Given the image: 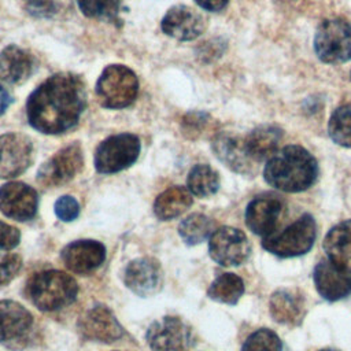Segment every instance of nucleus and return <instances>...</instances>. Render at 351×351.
Listing matches in <instances>:
<instances>
[{
    "label": "nucleus",
    "mask_w": 351,
    "mask_h": 351,
    "mask_svg": "<svg viewBox=\"0 0 351 351\" xmlns=\"http://www.w3.org/2000/svg\"><path fill=\"white\" fill-rule=\"evenodd\" d=\"M197 5H200L203 10L207 11H221L226 7L229 0H195Z\"/></svg>",
    "instance_id": "36"
},
{
    "label": "nucleus",
    "mask_w": 351,
    "mask_h": 351,
    "mask_svg": "<svg viewBox=\"0 0 351 351\" xmlns=\"http://www.w3.org/2000/svg\"><path fill=\"white\" fill-rule=\"evenodd\" d=\"M55 214L59 219L64 222L73 221L80 214V204L71 196H62L55 203Z\"/></svg>",
    "instance_id": "33"
},
{
    "label": "nucleus",
    "mask_w": 351,
    "mask_h": 351,
    "mask_svg": "<svg viewBox=\"0 0 351 351\" xmlns=\"http://www.w3.org/2000/svg\"><path fill=\"white\" fill-rule=\"evenodd\" d=\"M208 119L210 117L204 112H191L184 118V129L192 134L202 133V130L208 125Z\"/></svg>",
    "instance_id": "35"
},
{
    "label": "nucleus",
    "mask_w": 351,
    "mask_h": 351,
    "mask_svg": "<svg viewBox=\"0 0 351 351\" xmlns=\"http://www.w3.org/2000/svg\"><path fill=\"white\" fill-rule=\"evenodd\" d=\"M60 258L73 273L89 274L104 262L106 248L96 240H77L62 250Z\"/></svg>",
    "instance_id": "16"
},
{
    "label": "nucleus",
    "mask_w": 351,
    "mask_h": 351,
    "mask_svg": "<svg viewBox=\"0 0 351 351\" xmlns=\"http://www.w3.org/2000/svg\"><path fill=\"white\" fill-rule=\"evenodd\" d=\"M324 250L328 258L351 269V219L335 225L326 233Z\"/></svg>",
    "instance_id": "24"
},
{
    "label": "nucleus",
    "mask_w": 351,
    "mask_h": 351,
    "mask_svg": "<svg viewBox=\"0 0 351 351\" xmlns=\"http://www.w3.org/2000/svg\"><path fill=\"white\" fill-rule=\"evenodd\" d=\"M192 204V193L189 189L174 185L163 191L154 203L155 215L162 219H173L186 211Z\"/></svg>",
    "instance_id": "25"
},
{
    "label": "nucleus",
    "mask_w": 351,
    "mask_h": 351,
    "mask_svg": "<svg viewBox=\"0 0 351 351\" xmlns=\"http://www.w3.org/2000/svg\"><path fill=\"white\" fill-rule=\"evenodd\" d=\"M21 233L16 228L0 221V250H11L19 244Z\"/></svg>",
    "instance_id": "34"
},
{
    "label": "nucleus",
    "mask_w": 351,
    "mask_h": 351,
    "mask_svg": "<svg viewBox=\"0 0 351 351\" xmlns=\"http://www.w3.org/2000/svg\"><path fill=\"white\" fill-rule=\"evenodd\" d=\"M123 280L132 292L145 298L160 289L163 274L158 261L154 258H138L126 266Z\"/></svg>",
    "instance_id": "17"
},
{
    "label": "nucleus",
    "mask_w": 351,
    "mask_h": 351,
    "mask_svg": "<svg viewBox=\"0 0 351 351\" xmlns=\"http://www.w3.org/2000/svg\"><path fill=\"white\" fill-rule=\"evenodd\" d=\"M282 140V130L274 125H261L244 137L247 154L255 163L269 160Z\"/></svg>",
    "instance_id": "22"
},
{
    "label": "nucleus",
    "mask_w": 351,
    "mask_h": 351,
    "mask_svg": "<svg viewBox=\"0 0 351 351\" xmlns=\"http://www.w3.org/2000/svg\"><path fill=\"white\" fill-rule=\"evenodd\" d=\"M34 59L16 45H8L0 53V78L8 84H21L30 77Z\"/></svg>",
    "instance_id": "23"
},
{
    "label": "nucleus",
    "mask_w": 351,
    "mask_h": 351,
    "mask_svg": "<svg viewBox=\"0 0 351 351\" xmlns=\"http://www.w3.org/2000/svg\"><path fill=\"white\" fill-rule=\"evenodd\" d=\"M241 351H282V343L273 330L261 328L247 337Z\"/></svg>",
    "instance_id": "30"
},
{
    "label": "nucleus",
    "mask_w": 351,
    "mask_h": 351,
    "mask_svg": "<svg viewBox=\"0 0 351 351\" xmlns=\"http://www.w3.org/2000/svg\"><path fill=\"white\" fill-rule=\"evenodd\" d=\"M317 237V223L313 215L303 214L280 233H271L262 240V247L280 258L300 256L311 250Z\"/></svg>",
    "instance_id": "4"
},
{
    "label": "nucleus",
    "mask_w": 351,
    "mask_h": 351,
    "mask_svg": "<svg viewBox=\"0 0 351 351\" xmlns=\"http://www.w3.org/2000/svg\"><path fill=\"white\" fill-rule=\"evenodd\" d=\"M85 108V88L78 75L53 74L36 88L26 101L29 123L45 134L71 129Z\"/></svg>",
    "instance_id": "1"
},
{
    "label": "nucleus",
    "mask_w": 351,
    "mask_h": 351,
    "mask_svg": "<svg viewBox=\"0 0 351 351\" xmlns=\"http://www.w3.org/2000/svg\"><path fill=\"white\" fill-rule=\"evenodd\" d=\"M82 14L90 18H107L117 16L119 10V0H77Z\"/></svg>",
    "instance_id": "31"
},
{
    "label": "nucleus",
    "mask_w": 351,
    "mask_h": 351,
    "mask_svg": "<svg viewBox=\"0 0 351 351\" xmlns=\"http://www.w3.org/2000/svg\"><path fill=\"white\" fill-rule=\"evenodd\" d=\"M318 163L300 145H287L278 149L265 165L263 178L273 188L282 192H302L317 180Z\"/></svg>",
    "instance_id": "2"
},
{
    "label": "nucleus",
    "mask_w": 351,
    "mask_h": 351,
    "mask_svg": "<svg viewBox=\"0 0 351 351\" xmlns=\"http://www.w3.org/2000/svg\"><path fill=\"white\" fill-rule=\"evenodd\" d=\"M213 229L214 222L207 215L196 213L181 221L178 226V233L186 244L195 245L204 241L210 234H213Z\"/></svg>",
    "instance_id": "28"
},
{
    "label": "nucleus",
    "mask_w": 351,
    "mask_h": 351,
    "mask_svg": "<svg viewBox=\"0 0 351 351\" xmlns=\"http://www.w3.org/2000/svg\"><path fill=\"white\" fill-rule=\"evenodd\" d=\"M37 192L23 182H7L0 188V211L12 219L27 221L36 215Z\"/></svg>",
    "instance_id": "13"
},
{
    "label": "nucleus",
    "mask_w": 351,
    "mask_h": 351,
    "mask_svg": "<svg viewBox=\"0 0 351 351\" xmlns=\"http://www.w3.org/2000/svg\"><path fill=\"white\" fill-rule=\"evenodd\" d=\"M84 156L78 143H73L41 165L37 171V181L44 188H55L73 180L82 169Z\"/></svg>",
    "instance_id": "9"
},
{
    "label": "nucleus",
    "mask_w": 351,
    "mask_h": 351,
    "mask_svg": "<svg viewBox=\"0 0 351 351\" xmlns=\"http://www.w3.org/2000/svg\"><path fill=\"white\" fill-rule=\"evenodd\" d=\"M206 27L204 16L192 7L174 5L162 19V30L177 40L189 41L199 37Z\"/></svg>",
    "instance_id": "18"
},
{
    "label": "nucleus",
    "mask_w": 351,
    "mask_h": 351,
    "mask_svg": "<svg viewBox=\"0 0 351 351\" xmlns=\"http://www.w3.org/2000/svg\"><path fill=\"white\" fill-rule=\"evenodd\" d=\"M269 310L274 321L288 326L300 325L306 315L304 295L295 288H281L271 293Z\"/></svg>",
    "instance_id": "20"
},
{
    "label": "nucleus",
    "mask_w": 351,
    "mask_h": 351,
    "mask_svg": "<svg viewBox=\"0 0 351 351\" xmlns=\"http://www.w3.org/2000/svg\"><path fill=\"white\" fill-rule=\"evenodd\" d=\"M82 337L88 340L112 343L122 337L123 329L112 311L106 306H95L78 321Z\"/></svg>",
    "instance_id": "14"
},
{
    "label": "nucleus",
    "mask_w": 351,
    "mask_h": 351,
    "mask_svg": "<svg viewBox=\"0 0 351 351\" xmlns=\"http://www.w3.org/2000/svg\"><path fill=\"white\" fill-rule=\"evenodd\" d=\"M33 162V144L22 133L0 136V178L22 174Z\"/></svg>",
    "instance_id": "12"
},
{
    "label": "nucleus",
    "mask_w": 351,
    "mask_h": 351,
    "mask_svg": "<svg viewBox=\"0 0 351 351\" xmlns=\"http://www.w3.org/2000/svg\"><path fill=\"white\" fill-rule=\"evenodd\" d=\"M188 189L199 197H208L219 189V176L208 165H195L188 174Z\"/></svg>",
    "instance_id": "27"
},
{
    "label": "nucleus",
    "mask_w": 351,
    "mask_h": 351,
    "mask_svg": "<svg viewBox=\"0 0 351 351\" xmlns=\"http://www.w3.org/2000/svg\"><path fill=\"white\" fill-rule=\"evenodd\" d=\"M29 300L43 311H55L71 304L78 293L75 280L59 270L34 273L25 288Z\"/></svg>",
    "instance_id": "3"
},
{
    "label": "nucleus",
    "mask_w": 351,
    "mask_h": 351,
    "mask_svg": "<svg viewBox=\"0 0 351 351\" xmlns=\"http://www.w3.org/2000/svg\"><path fill=\"white\" fill-rule=\"evenodd\" d=\"M282 208L284 204L278 196H256L247 206L245 223L251 232L266 237L276 229Z\"/></svg>",
    "instance_id": "15"
},
{
    "label": "nucleus",
    "mask_w": 351,
    "mask_h": 351,
    "mask_svg": "<svg viewBox=\"0 0 351 351\" xmlns=\"http://www.w3.org/2000/svg\"><path fill=\"white\" fill-rule=\"evenodd\" d=\"M22 259L14 252H0V287L8 284L21 270Z\"/></svg>",
    "instance_id": "32"
},
{
    "label": "nucleus",
    "mask_w": 351,
    "mask_h": 351,
    "mask_svg": "<svg viewBox=\"0 0 351 351\" xmlns=\"http://www.w3.org/2000/svg\"><path fill=\"white\" fill-rule=\"evenodd\" d=\"M140 154V140L132 133L110 136L96 148L95 167L99 173L111 174L132 166Z\"/></svg>",
    "instance_id": "7"
},
{
    "label": "nucleus",
    "mask_w": 351,
    "mask_h": 351,
    "mask_svg": "<svg viewBox=\"0 0 351 351\" xmlns=\"http://www.w3.org/2000/svg\"><path fill=\"white\" fill-rule=\"evenodd\" d=\"M12 103V97L10 96V93L4 89V86L0 84V114H3L8 106Z\"/></svg>",
    "instance_id": "37"
},
{
    "label": "nucleus",
    "mask_w": 351,
    "mask_h": 351,
    "mask_svg": "<svg viewBox=\"0 0 351 351\" xmlns=\"http://www.w3.org/2000/svg\"><path fill=\"white\" fill-rule=\"evenodd\" d=\"M208 252L211 259L221 266H239L248 259L251 244L240 229L221 226L210 236Z\"/></svg>",
    "instance_id": "8"
},
{
    "label": "nucleus",
    "mask_w": 351,
    "mask_h": 351,
    "mask_svg": "<svg viewBox=\"0 0 351 351\" xmlns=\"http://www.w3.org/2000/svg\"><path fill=\"white\" fill-rule=\"evenodd\" d=\"M244 293V282L234 273L219 274L210 285L207 295L219 303L236 304Z\"/></svg>",
    "instance_id": "26"
},
{
    "label": "nucleus",
    "mask_w": 351,
    "mask_h": 351,
    "mask_svg": "<svg viewBox=\"0 0 351 351\" xmlns=\"http://www.w3.org/2000/svg\"><path fill=\"white\" fill-rule=\"evenodd\" d=\"M147 341L154 351H188L193 344L192 328L178 317H163L151 324Z\"/></svg>",
    "instance_id": "10"
},
{
    "label": "nucleus",
    "mask_w": 351,
    "mask_h": 351,
    "mask_svg": "<svg viewBox=\"0 0 351 351\" xmlns=\"http://www.w3.org/2000/svg\"><path fill=\"white\" fill-rule=\"evenodd\" d=\"M350 80H351V71H350Z\"/></svg>",
    "instance_id": "40"
},
{
    "label": "nucleus",
    "mask_w": 351,
    "mask_h": 351,
    "mask_svg": "<svg viewBox=\"0 0 351 351\" xmlns=\"http://www.w3.org/2000/svg\"><path fill=\"white\" fill-rule=\"evenodd\" d=\"M313 278L317 292L328 302H336L351 295V269L330 258L317 263Z\"/></svg>",
    "instance_id": "11"
},
{
    "label": "nucleus",
    "mask_w": 351,
    "mask_h": 351,
    "mask_svg": "<svg viewBox=\"0 0 351 351\" xmlns=\"http://www.w3.org/2000/svg\"><path fill=\"white\" fill-rule=\"evenodd\" d=\"M328 134L337 145L351 148V104L340 106L332 112Z\"/></svg>",
    "instance_id": "29"
},
{
    "label": "nucleus",
    "mask_w": 351,
    "mask_h": 351,
    "mask_svg": "<svg viewBox=\"0 0 351 351\" xmlns=\"http://www.w3.org/2000/svg\"><path fill=\"white\" fill-rule=\"evenodd\" d=\"M33 325L32 314L14 300H0V343L22 340Z\"/></svg>",
    "instance_id": "21"
},
{
    "label": "nucleus",
    "mask_w": 351,
    "mask_h": 351,
    "mask_svg": "<svg viewBox=\"0 0 351 351\" xmlns=\"http://www.w3.org/2000/svg\"><path fill=\"white\" fill-rule=\"evenodd\" d=\"M27 3H30L32 5H36V7H38V5H44L48 0H26Z\"/></svg>",
    "instance_id": "38"
},
{
    "label": "nucleus",
    "mask_w": 351,
    "mask_h": 351,
    "mask_svg": "<svg viewBox=\"0 0 351 351\" xmlns=\"http://www.w3.org/2000/svg\"><path fill=\"white\" fill-rule=\"evenodd\" d=\"M314 51L324 63H344L351 59V23L344 19H326L314 36Z\"/></svg>",
    "instance_id": "6"
},
{
    "label": "nucleus",
    "mask_w": 351,
    "mask_h": 351,
    "mask_svg": "<svg viewBox=\"0 0 351 351\" xmlns=\"http://www.w3.org/2000/svg\"><path fill=\"white\" fill-rule=\"evenodd\" d=\"M319 351H339V350H333V348H324V350H319Z\"/></svg>",
    "instance_id": "39"
},
{
    "label": "nucleus",
    "mask_w": 351,
    "mask_h": 351,
    "mask_svg": "<svg viewBox=\"0 0 351 351\" xmlns=\"http://www.w3.org/2000/svg\"><path fill=\"white\" fill-rule=\"evenodd\" d=\"M138 81L136 74L126 66H107L96 84L99 103L107 108H123L133 103L137 96Z\"/></svg>",
    "instance_id": "5"
},
{
    "label": "nucleus",
    "mask_w": 351,
    "mask_h": 351,
    "mask_svg": "<svg viewBox=\"0 0 351 351\" xmlns=\"http://www.w3.org/2000/svg\"><path fill=\"white\" fill-rule=\"evenodd\" d=\"M213 151L229 169L241 174L255 173L256 165L247 154L244 138L233 133H219L213 140Z\"/></svg>",
    "instance_id": "19"
}]
</instances>
